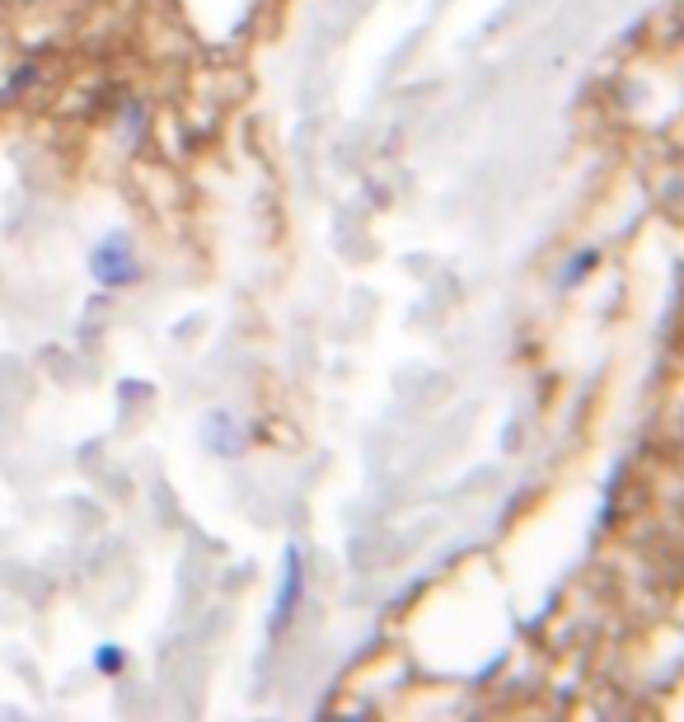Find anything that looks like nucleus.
<instances>
[{
  "label": "nucleus",
  "mask_w": 684,
  "mask_h": 722,
  "mask_svg": "<svg viewBox=\"0 0 684 722\" xmlns=\"http://www.w3.org/2000/svg\"><path fill=\"white\" fill-rule=\"evenodd\" d=\"M90 277L108 291L141 282V258H137V244H131L127 230H108V235L90 249Z\"/></svg>",
  "instance_id": "1"
},
{
  "label": "nucleus",
  "mask_w": 684,
  "mask_h": 722,
  "mask_svg": "<svg viewBox=\"0 0 684 722\" xmlns=\"http://www.w3.org/2000/svg\"><path fill=\"white\" fill-rule=\"evenodd\" d=\"M300 549L291 545L287 554H281V582H277V601H273V624H268V633H281L291 624L295 615V601H300Z\"/></svg>",
  "instance_id": "2"
},
{
  "label": "nucleus",
  "mask_w": 684,
  "mask_h": 722,
  "mask_svg": "<svg viewBox=\"0 0 684 722\" xmlns=\"http://www.w3.org/2000/svg\"><path fill=\"white\" fill-rule=\"evenodd\" d=\"M197 441L211 451V455H221V459H230V455H240V446H244V436H240V427H235V418L230 414H221V408H211V414L197 422Z\"/></svg>",
  "instance_id": "3"
},
{
  "label": "nucleus",
  "mask_w": 684,
  "mask_h": 722,
  "mask_svg": "<svg viewBox=\"0 0 684 722\" xmlns=\"http://www.w3.org/2000/svg\"><path fill=\"white\" fill-rule=\"evenodd\" d=\"M94 671H98V676H123V671H127V652L118 643H98L94 648Z\"/></svg>",
  "instance_id": "4"
},
{
  "label": "nucleus",
  "mask_w": 684,
  "mask_h": 722,
  "mask_svg": "<svg viewBox=\"0 0 684 722\" xmlns=\"http://www.w3.org/2000/svg\"><path fill=\"white\" fill-rule=\"evenodd\" d=\"M141 131H146V104H127V123H123V141H127V145H137V141H141Z\"/></svg>",
  "instance_id": "5"
},
{
  "label": "nucleus",
  "mask_w": 684,
  "mask_h": 722,
  "mask_svg": "<svg viewBox=\"0 0 684 722\" xmlns=\"http://www.w3.org/2000/svg\"><path fill=\"white\" fill-rule=\"evenodd\" d=\"M33 80H38V66H33V61H24L20 71H14V75L5 80V90H0V98H5V94H24V90L33 85Z\"/></svg>",
  "instance_id": "6"
}]
</instances>
